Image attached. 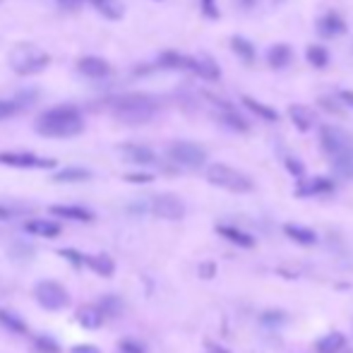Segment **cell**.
<instances>
[{"label":"cell","instance_id":"cell-1","mask_svg":"<svg viewBox=\"0 0 353 353\" xmlns=\"http://www.w3.org/2000/svg\"><path fill=\"white\" fill-rule=\"evenodd\" d=\"M85 130V116L75 106H56L39 116L36 132L43 137H56V140H67Z\"/></svg>","mask_w":353,"mask_h":353},{"label":"cell","instance_id":"cell-2","mask_svg":"<svg viewBox=\"0 0 353 353\" xmlns=\"http://www.w3.org/2000/svg\"><path fill=\"white\" fill-rule=\"evenodd\" d=\"M111 114L125 125H145L159 114V101L149 94H122L111 101Z\"/></svg>","mask_w":353,"mask_h":353},{"label":"cell","instance_id":"cell-3","mask_svg":"<svg viewBox=\"0 0 353 353\" xmlns=\"http://www.w3.org/2000/svg\"><path fill=\"white\" fill-rule=\"evenodd\" d=\"M8 63L17 75H36L43 67H48L51 56H48L43 48L34 46V43H17V46L10 51Z\"/></svg>","mask_w":353,"mask_h":353},{"label":"cell","instance_id":"cell-4","mask_svg":"<svg viewBox=\"0 0 353 353\" xmlns=\"http://www.w3.org/2000/svg\"><path fill=\"white\" fill-rule=\"evenodd\" d=\"M207 180L212 185L222 190H228V193H235V195H245V193H253L255 183L250 175H245L243 171L233 169V166H226V164H212L207 169Z\"/></svg>","mask_w":353,"mask_h":353},{"label":"cell","instance_id":"cell-5","mask_svg":"<svg viewBox=\"0 0 353 353\" xmlns=\"http://www.w3.org/2000/svg\"><path fill=\"white\" fill-rule=\"evenodd\" d=\"M169 156L183 169H202L207 164V151L204 147L195 145V142L188 140H178L169 145Z\"/></svg>","mask_w":353,"mask_h":353},{"label":"cell","instance_id":"cell-6","mask_svg":"<svg viewBox=\"0 0 353 353\" xmlns=\"http://www.w3.org/2000/svg\"><path fill=\"white\" fill-rule=\"evenodd\" d=\"M320 145L325 149V154L330 159H339V156H349L353 154V142L351 135L341 127L334 125H325L320 130Z\"/></svg>","mask_w":353,"mask_h":353},{"label":"cell","instance_id":"cell-7","mask_svg":"<svg viewBox=\"0 0 353 353\" xmlns=\"http://www.w3.org/2000/svg\"><path fill=\"white\" fill-rule=\"evenodd\" d=\"M34 298H36L39 306L46 308V310H61V308H65L67 303H70V296H67L65 286L53 281V279L39 281L36 286H34Z\"/></svg>","mask_w":353,"mask_h":353},{"label":"cell","instance_id":"cell-8","mask_svg":"<svg viewBox=\"0 0 353 353\" xmlns=\"http://www.w3.org/2000/svg\"><path fill=\"white\" fill-rule=\"evenodd\" d=\"M0 164L10 169H56V159L32 151H0Z\"/></svg>","mask_w":353,"mask_h":353},{"label":"cell","instance_id":"cell-9","mask_svg":"<svg viewBox=\"0 0 353 353\" xmlns=\"http://www.w3.org/2000/svg\"><path fill=\"white\" fill-rule=\"evenodd\" d=\"M151 214L159 219H166V222H180L185 217V204L178 195H171V193H164V195H154L149 204Z\"/></svg>","mask_w":353,"mask_h":353},{"label":"cell","instance_id":"cell-10","mask_svg":"<svg viewBox=\"0 0 353 353\" xmlns=\"http://www.w3.org/2000/svg\"><path fill=\"white\" fill-rule=\"evenodd\" d=\"M334 193V180L327 175H315L310 180H301L296 188L298 197H317V195H330Z\"/></svg>","mask_w":353,"mask_h":353},{"label":"cell","instance_id":"cell-11","mask_svg":"<svg viewBox=\"0 0 353 353\" xmlns=\"http://www.w3.org/2000/svg\"><path fill=\"white\" fill-rule=\"evenodd\" d=\"M217 104V114H219V120L233 132H248L250 130V122L245 120L243 116L235 111V106L226 104V101H214Z\"/></svg>","mask_w":353,"mask_h":353},{"label":"cell","instance_id":"cell-12","mask_svg":"<svg viewBox=\"0 0 353 353\" xmlns=\"http://www.w3.org/2000/svg\"><path fill=\"white\" fill-rule=\"evenodd\" d=\"M77 72H82L85 77H92V80H104V77H109L114 70H111V65L104 58L85 56L77 61Z\"/></svg>","mask_w":353,"mask_h":353},{"label":"cell","instance_id":"cell-13","mask_svg":"<svg viewBox=\"0 0 353 353\" xmlns=\"http://www.w3.org/2000/svg\"><path fill=\"white\" fill-rule=\"evenodd\" d=\"M120 154L125 156L127 161L137 166H151L156 161V154L151 147L147 145H135V142H127V145H120Z\"/></svg>","mask_w":353,"mask_h":353},{"label":"cell","instance_id":"cell-14","mask_svg":"<svg viewBox=\"0 0 353 353\" xmlns=\"http://www.w3.org/2000/svg\"><path fill=\"white\" fill-rule=\"evenodd\" d=\"M48 212L53 214V217H61V219H67V222H92L94 219V214L89 212V209L85 207H77V204H51L48 207Z\"/></svg>","mask_w":353,"mask_h":353},{"label":"cell","instance_id":"cell-15","mask_svg":"<svg viewBox=\"0 0 353 353\" xmlns=\"http://www.w3.org/2000/svg\"><path fill=\"white\" fill-rule=\"evenodd\" d=\"M317 32H320V36H325V39L341 36V34L346 32V22L341 19V14L327 12V14H322L320 22H317Z\"/></svg>","mask_w":353,"mask_h":353},{"label":"cell","instance_id":"cell-16","mask_svg":"<svg viewBox=\"0 0 353 353\" xmlns=\"http://www.w3.org/2000/svg\"><path fill=\"white\" fill-rule=\"evenodd\" d=\"M190 72H195V75H197L200 80H207V82H217L219 77H222V70H219V65L212 61V58H207V56L193 58Z\"/></svg>","mask_w":353,"mask_h":353},{"label":"cell","instance_id":"cell-17","mask_svg":"<svg viewBox=\"0 0 353 353\" xmlns=\"http://www.w3.org/2000/svg\"><path fill=\"white\" fill-rule=\"evenodd\" d=\"M288 118H291V122L298 127V132H310L312 125H315V114H312V109H308V106H303V104L288 106Z\"/></svg>","mask_w":353,"mask_h":353},{"label":"cell","instance_id":"cell-18","mask_svg":"<svg viewBox=\"0 0 353 353\" xmlns=\"http://www.w3.org/2000/svg\"><path fill=\"white\" fill-rule=\"evenodd\" d=\"M156 65L171 67V70H190L193 56H185V53H178V51H164L156 58Z\"/></svg>","mask_w":353,"mask_h":353},{"label":"cell","instance_id":"cell-19","mask_svg":"<svg viewBox=\"0 0 353 353\" xmlns=\"http://www.w3.org/2000/svg\"><path fill=\"white\" fill-rule=\"evenodd\" d=\"M24 231L39 235V238H58L61 235V224L48 222V219H34V222L24 224Z\"/></svg>","mask_w":353,"mask_h":353},{"label":"cell","instance_id":"cell-20","mask_svg":"<svg viewBox=\"0 0 353 353\" xmlns=\"http://www.w3.org/2000/svg\"><path fill=\"white\" fill-rule=\"evenodd\" d=\"M291 61H293V48L288 43H274L267 51V63L274 70H284Z\"/></svg>","mask_w":353,"mask_h":353},{"label":"cell","instance_id":"cell-21","mask_svg":"<svg viewBox=\"0 0 353 353\" xmlns=\"http://www.w3.org/2000/svg\"><path fill=\"white\" fill-rule=\"evenodd\" d=\"M219 235H224V238L228 240V243H235L238 248H253L255 245V238L250 233L240 231L238 226H228V224H222V226H217Z\"/></svg>","mask_w":353,"mask_h":353},{"label":"cell","instance_id":"cell-22","mask_svg":"<svg viewBox=\"0 0 353 353\" xmlns=\"http://www.w3.org/2000/svg\"><path fill=\"white\" fill-rule=\"evenodd\" d=\"M284 233L298 245H315L317 243V233L312 228L298 226V224H284Z\"/></svg>","mask_w":353,"mask_h":353},{"label":"cell","instance_id":"cell-23","mask_svg":"<svg viewBox=\"0 0 353 353\" xmlns=\"http://www.w3.org/2000/svg\"><path fill=\"white\" fill-rule=\"evenodd\" d=\"M344 346H346V336L341 332H330V334H325L317 341L315 349L317 353H339L344 351Z\"/></svg>","mask_w":353,"mask_h":353},{"label":"cell","instance_id":"cell-24","mask_svg":"<svg viewBox=\"0 0 353 353\" xmlns=\"http://www.w3.org/2000/svg\"><path fill=\"white\" fill-rule=\"evenodd\" d=\"M89 178L92 171L80 169V166H67V169H61L58 173H53V180H58V183H85Z\"/></svg>","mask_w":353,"mask_h":353},{"label":"cell","instance_id":"cell-25","mask_svg":"<svg viewBox=\"0 0 353 353\" xmlns=\"http://www.w3.org/2000/svg\"><path fill=\"white\" fill-rule=\"evenodd\" d=\"M243 106L248 111H253L257 118H262V120H267V122H277L279 120V114L272 109V106H264L262 101H257V99H253V96H243Z\"/></svg>","mask_w":353,"mask_h":353},{"label":"cell","instance_id":"cell-26","mask_svg":"<svg viewBox=\"0 0 353 353\" xmlns=\"http://www.w3.org/2000/svg\"><path fill=\"white\" fill-rule=\"evenodd\" d=\"M77 322H80L85 330H99L101 322H104V315H101V310L96 306L94 308L85 306L77 310Z\"/></svg>","mask_w":353,"mask_h":353},{"label":"cell","instance_id":"cell-27","mask_svg":"<svg viewBox=\"0 0 353 353\" xmlns=\"http://www.w3.org/2000/svg\"><path fill=\"white\" fill-rule=\"evenodd\" d=\"M87 267L94 269L99 277H114L116 272V262L111 259V255H92V257H87Z\"/></svg>","mask_w":353,"mask_h":353},{"label":"cell","instance_id":"cell-28","mask_svg":"<svg viewBox=\"0 0 353 353\" xmlns=\"http://www.w3.org/2000/svg\"><path fill=\"white\" fill-rule=\"evenodd\" d=\"M231 48H233V53L240 58L243 63H255V58H257V53H255V46L248 41L245 36H233L231 39Z\"/></svg>","mask_w":353,"mask_h":353},{"label":"cell","instance_id":"cell-29","mask_svg":"<svg viewBox=\"0 0 353 353\" xmlns=\"http://www.w3.org/2000/svg\"><path fill=\"white\" fill-rule=\"evenodd\" d=\"M0 325H3L8 332H12V334H27V325H24V320H19L14 312L5 310V308H0Z\"/></svg>","mask_w":353,"mask_h":353},{"label":"cell","instance_id":"cell-30","mask_svg":"<svg viewBox=\"0 0 353 353\" xmlns=\"http://www.w3.org/2000/svg\"><path fill=\"white\" fill-rule=\"evenodd\" d=\"M96 308H99L104 317H118L122 312V301L118 296H104L96 303Z\"/></svg>","mask_w":353,"mask_h":353},{"label":"cell","instance_id":"cell-31","mask_svg":"<svg viewBox=\"0 0 353 353\" xmlns=\"http://www.w3.org/2000/svg\"><path fill=\"white\" fill-rule=\"evenodd\" d=\"M306 58L312 67H325L330 63V51L325 46H308Z\"/></svg>","mask_w":353,"mask_h":353},{"label":"cell","instance_id":"cell-32","mask_svg":"<svg viewBox=\"0 0 353 353\" xmlns=\"http://www.w3.org/2000/svg\"><path fill=\"white\" fill-rule=\"evenodd\" d=\"M332 164H334L336 175H341V178H346V180H353V154L332 159Z\"/></svg>","mask_w":353,"mask_h":353},{"label":"cell","instance_id":"cell-33","mask_svg":"<svg viewBox=\"0 0 353 353\" xmlns=\"http://www.w3.org/2000/svg\"><path fill=\"white\" fill-rule=\"evenodd\" d=\"M22 111V104L17 99H0V120H8V118L17 116Z\"/></svg>","mask_w":353,"mask_h":353},{"label":"cell","instance_id":"cell-34","mask_svg":"<svg viewBox=\"0 0 353 353\" xmlns=\"http://www.w3.org/2000/svg\"><path fill=\"white\" fill-rule=\"evenodd\" d=\"M63 259H65V262H70L72 267H82V264H87V255H82L80 250H72V248H63L61 253Z\"/></svg>","mask_w":353,"mask_h":353},{"label":"cell","instance_id":"cell-35","mask_svg":"<svg viewBox=\"0 0 353 353\" xmlns=\"http://www.w3.org/2000/svg\"><path fill=\"white\" fill-rule=\"evenodd\" d=\"M96 8H99L101 12H104V17H109V19H120L122 17V5L116 3V0H106V3L96 5Z\"/></svg>","mask_w":353,"mask_h":353},{"label":"cell","instance_id":"cell-36","mask_svg":"<svg viewBox=\"0 0 353 353\" xmlns=\"http://www.w3.org/2000/svg\"><path fill=\"white\" fill-rule=\"evenodd\" d=\"M34 349L39 353H61V346L53 339H48V336H36V339H34Z\"/></svg>","mask_w":353,"mask_h":353},{"label":"cell","instance_id":"cell-37","mask_svg":"<svg viewBox=\"0 0 353 353\" xmlns=\"http://www.w3.org/2000/svg\"><path fill=\"white\" fill-rule=\"evenodd\" d=\"M284 164H286L288 173L296 175V178H301V175L306 173V166H303V161L296 159V156H286V161H284Z\"/></svg>","mask_w":353,"mask_h":353},{"label":"cell","instance_id":"cell-38","mask_svg":"<svg viewBox=\"0 0 353 353\" xmlns=\"http://www.w3.org/2000/svg\"><path fill=\"white\" fill-rule=\"evenodd\" d=\"M118 351H120V353H147L145 346H142L140 341H135V339H122L120 344H118Z\"/></svg>","mask_w":353,"mask_h":353},{"label":"cell","instance_id":"cell-39","mask_svg":"<svg viewBox=\"0 0 353 353\" xmlns=\"http://www.w3.org/2000/svg\"><path fill=\"white\" fill-rule=\"evenodd\" d=\"M200 8H202V14L207 19H219V5H217V0H200Z\"/></svg>","mask_w":353,"mask_h":353},{"label":"cell","instance_id":"cell-40","mask_svg":"<svg viewBox=\"0 0 353 353\" xmlns=\"http://www.w3.org/2000/svg\"><path fill=\"white\" fill-rule=\"evenodd\" d=\"M125 180H127V183H151V180H154V175H151V173H127Z\"/></svg>","mask_w":353,"mask_h":353},{"label":"cell","instance_id":"cell-41","mask_svg":"<svg viewBox=\"0 0 353 353\" xmlns=\"http://www.w3.org/2000/svg\"><path fill=\"white\" fill-rule=\"evenodd\" d=\"M214 274H217V264H214V262L200 264V277H202V279H212Z\"/></svg>","mask_w":353,"mask_h":353},{"label":"cell","instance_id":"cell-42","mask_svg":"<svg viewBox=\"0 0 353 353\" xmlns=\"http://www.w3.org/2000/svg\"><path fill=\"white\" fill-rule=\"evenodd\" d=\"M320 106H325V109L330 111V114H339V116L344 114V111H341L339 106H336V101L327 99V96H322V99H320Z\"/></svg>","mask_w":353,"mask_h":353},{"label":"cell","instance_id":"cell-43","mask_svg":"<svg viewBox=\"0 0 353 353\" xmlns=\"http://www.w3.org/2000/svg\"><path fill=\"white\" fill-rule=\"evenodd\" d=\"M82 3H85V0H58V5H61L63 10H80Z\"/></svg>","mask_w":353,"mask_h":353},{"label":"cell","instance_id":"cell-44","mask_svg":"<svg viewBox=\"0 0 353 353\" xmlns=\"http://www.w3.org/2000/svg\"><path fill=\"white\" fill-rule=\"evenodd\" d=\"M339 101H341V104H346V106H349V109L353 111V92L341 89V92H339Z\"/></svg>","mask_w":353,"mask_h":353},{"label":"cell","instance_id":"cell-45","mask_svg":"<svg viewBox=\"0 0 353 353\" xmlns=\"http://www.w3.org/2000/svg\"><path fill=\"white\" fill-rule=\"evenodd\" d=\"M72 353H101V351L89 344H77V346H72Z\"/></svg>","mask_w":353,"mask_h":353},{"label":"cell","instance_id":"cell-46","mask_svg":"<svg viewBox=\"0 0 353 353\" xmlns=\"http://www.w3.org/2000/svg\"><path fill=\"white\" fill-rule=\"evenodd\" d=\"M204 349H207V353H231V351L224 349V346L214 344V341H207V344H204Z\"/></svg>","mask_w":353,"mask_h":353},{"label":"cell","instance_id":"cell-47","mask_svg":"<svg viewBox=\"0 0 353 353\" xmlns=\"http://www.w3.org/2000/svg\"><path fill=\"white\" fill-rule=\"evenodd\" d=\"M240 3H243V5H245V8H250V5H253V3H255V0H240Z\"/></svg>","mask_w":353,"mask_h":353},{"label":"cell","instance_id":"cell-48","mask_svg":"<svg viewBox=\"0 0 353 353\" xmlns=\"http://www.w3.org/2000/svg\"><path fill=\"white\" fill-rule=\"evenodd\" d=\"M92 3H94V5H101V3H106V0H92Z\"/></svg>","mask_w":353,"mask_h":353}]
</instances>
